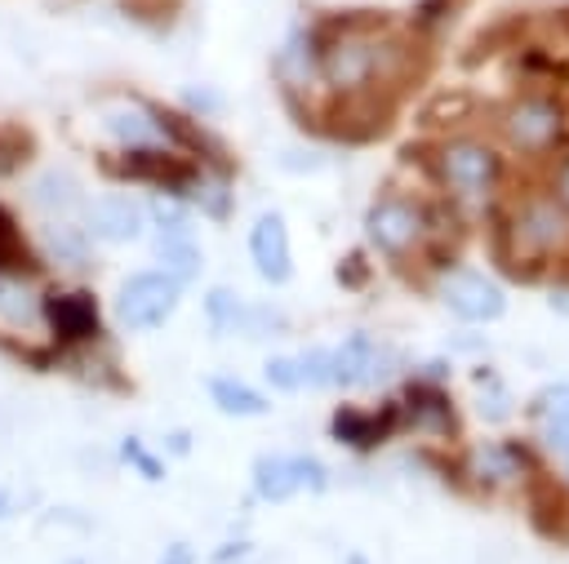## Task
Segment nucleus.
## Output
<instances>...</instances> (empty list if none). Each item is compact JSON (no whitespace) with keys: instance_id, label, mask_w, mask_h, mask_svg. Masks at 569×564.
Segmentation results:
<instances>
[{"instance_id":"1","label":"nucleus","mask_w":569,"mask_h":564,"mask_svg":"<svg viewBox=\"0 0 569 564\" xmlns=\"http://www.w3.org/2000/svg\"><path fill=\"white\" fill-rule=\"evenodd\" d=\"M316 40V71L325 75V84L338 98H356L369 93L378 80L391 75V44L365 36V31H325L311 36Z\"/></svg>"},{"instance_id":"2","label":"nucleus","mask_w":569,"mask_h":564,"mask_svg":"<svg viewBox=\"0 0 569 564\" xmlns=\"http://www.w3.org/2000/svg\"><path fill=\"white\" fill-rule=\"evenodd\" d=\"M182 302V280L169 271H133L116 293V315L124 329H160Z\"/></svg>"},{"instance_id":"3","label":"nucleus","mask_w":569,"mask_h":564,"mask_svg":"<svg viewBox=\"0 0 569 564\" xmlns=\"http://www.w3.org/2000/svg\"><path fill=\"white\" fill-rule=\"evenodd\" d=\"M502 133H507V142H511L516 151H525V155H542V151H551V147L560 142V133H565V115H560V107H556L551 98L529 93V98H516V102L507 107V115H502Z\"/></svg>"},{"instance_id":"4","label":"nucleus","mask_w":569,"mask_h":564,"mask_svg":"<svg viewBox=\"0 0 569 564\" xmlns=\"http://www.w3.org/2000/svg\"><path fill=\"white\" fill-rule=\"evenodd\" d=\"M329 475L316 457L298 453V457H280V453H267L253 462V493L262 502H289L293 493H325Z\"/></svg>"},{"instance_id":"5","label":"nucleus","mask_w":569,"mask_h":564,"mask_svg":"<svg viewBox=\"0 0 569 564\" xmlns=\"http://www.w3.org/2000/svg\"><path fill=\"white\" fill-rule=\"evenodd\" d=\"M436 173L445 187L462 195H480L502 178V160L485 142H445L436 151Z\"/></svg>"},{"instance_id":"6","label":"nucleus","mask_w":569,"mask_h":564,"mask_svg":"<svg viewBox=\"0 0 569 564\" xmlns=\"http://www.w3.org/2000/svg\"><path fill=\"white\" fill-rule=\"evenodd\" d=\"M440 298H445V306H449L458 320H467V324H489V320H498V315L507 311L502 289H498L489 275L471 271V266L445 271V275H440Z\"/></svg>"},{"instance_id":"7","label":"nucleus","mask_w":569,"mask_h":564,"mask_svg":"<svg viewBox=\"0 0 569 564\" xmlns=\"http://www.w3.org/2000/svg\"><path fill=\"white\" fill-rule=\"evenodd\" d=\"M422 226H427V218H422V209H418L409 195H382V200L369 209V218H365L369 240H373L382 253H391V258L409 253V249L422 240Z\"/></svg>"},{"instance_id":"8","label":"nucleus","mask_w":569,"mask_h":564,"mask_svg":"<svg viewBox=\"0 0 569 564\" xmlns=\"http://www.w3.org/2000/svg\"><path fill=\"white\" fill-rule=\"evenodd\" d=\"M40 311H44L49 333H53L62 346H80V342L98 338V329H102V315H98V302H93L89 289H62V293H49Z\"/></svg>"},{"instance_id":"9","label":"nucleus","mask_w":569,"mask_h":564,"mask_svg":"<svg viewBox=\"0 0 569 564\" xmlns=\"http://www.w3.org/2000/svg\"><path fill=\"white\" fill-rule=\"evenodd\" d=\"M249 262L267 284H284L289 280L293 258H289V226H284L280 213H262L249 226Z\"/></svg>"},{"instance_id":"10","label":"nucleus","mask_w":569,"mask_h":564,"mask_svg":"<svg viewBox=\"0 0 569 564\" xmlns=\"http://www.w3.org/2000/svg\"><path fill=\"white\" fill-rule=\"evenodd\" d=\"M569 231V213L560 209V204H551V200H525L520 209H516V218H511V235H516V249H529V253H542V249H551L560 235Z\"/></svg>"},{"instance_id":"11","label":"nucleus","mask_w":569,"mask_h":564,"mask_svg":"<svg viewBox=\"0 0 569 564\" xmlns=\"http://www.w3.org/2000/svg\"><path fill=\"white\" fill-rule=\"evenodd\" d=\"M142 218H147V209H142L133 195H124V191H107V195H98V200L89 204V213H84L89 231H93L98 240H111V244L133 240V235L142 231Z\"/></svg>"},{"instance_id":"12","label":"nucleus","mask_w":569,"mask_h":564,"mask_svg":"<svg viewBox=\"0 0 569 564\" xmlns=\"http://www.w3.org/2000/svg\"><path fill=\"white\" fill-rule=\"evenodd\" d=\"M387 369V351H378L365 333H351L342 346H333V386H360L382 377Z\"/></svg>"},{"instance_id":"13","label":"nucleus","mask_w":569,"mask_h":564,"mask_svg":"<svg viewBox=\"0 0 569 564\" xmlns=\"http://www.w3.org/2000/svg\"><path fill=\"white\" fill-rule=\"evenodd\" d=\"M44 298L36 293L31 275H0V320L13 329H36L44 320Z\"/></svg>"},{"instance_id":"14","label":"nucleus","mask_w":569,"mask_h":564,"mask_svg":"<svg viewBox=\"0 0 569 564\" xmlns=\"http://www.w3.org/2000/svg\"><path fill=\"white\" fill-rule=\"evenodd\" d=\"M107 129L124 142V147H169L160 120L151 107H129V111H111L107 115Z\"/></svg>"},{"instance_id":"15","label":"nucleus","mask_w":569,"mask_h":564,"mask_svg":"<svg viewBox=\"0 0 569 564\" xmlns=\"http://www.w3.org/2000/svg\"><path fill=\"white\" fill-rule=\"evenodd\" d=\"M209 400L227 417H258V413H267V395L253 391L240 377H209Z\"/></svg>"},{"instance_id":"16","label":"nucleus","mask_w":569,"mask_h":564,"mask_svg":"<svg viewBox=\"0 0 569 564\" xmlns=\"http://www.w3.org/2000/svg\"><path fill=\"white\" fill-rule=\"evenodd\" d=\"M40 240H44V249H49V258H58L62 266H93V253H89V235L76 226V222H44V231H40Z\"/></svg>"},{"instance_id":"17","label":"nucleus","mask_w":569,"mask_h":564,"mask_svg":"<svg viewBox=\"0 0 569 564\" xmlns=\"http://www.w3.org/2000/svg\"><path fill=\"white\" fill-rule=\"evenodd\" d=\"M156 258H160V271L178 275L182 284L196 280L200 266H204V253H200L196 235H160V240H156Z\"/></svg>"},{"instance_id":"18","label":"nucleus","mask_w":569,"mask_h":564,"mask_svg":"<svg viewBox=\"0 0 569 564\" xmlns=\"http://www.w3.org/2000/svg\"><path fill=\"white\" fill-rule=\"evenodd\" d=\"M36 253L27 249V240H22V231H18V222H13V213L0 204V275H36Z\"/></svg>"},{"instance_id":"19","label":"nucleus","mask_w":569,"mask_h":564,"mask_svg":"<svg viewBox=\"0 0 569 564\" xmlns=\"http://www.w3.org/2000/svg\"><path fill=\"white\" fill-rule=\"evenodd\" d=\"M142 209H147L156 235H191V213H187V200H182V195H173V191H156Z\"/></svg>"},{"instance_id":"20","label":"nucleus","mask_w":569,"mask_h":564,"mask_svg":"<svg viewBox=\"0 0 569 564\" xmlns=\"http://www.w3.org/2000/svg\"><path fill=\"white\" fill-rule=\"evenodd\" d=\"M409 422L422 426V431L436 426V431L449 435V431H453V409H449V400H445L436 386H431V391H427V386H413V391H409Z\"/></svg>"},{"instance_id":"21","label":"nucleus","mask_w":569,"mask_h":564,"mask_svg":"<svg viewBox=\"0 0 569 564\" xmlns=\"http://www.w3.org/2000/svg\"><path fill=\"white\" fill-rule=\"evenodd\" d=\"M471 471L485 480V484H507L516 480L520 462H516V449H502V444H480L471 453Z\"/></svg>"},{"instance_id":"22","label":"nucleus","mask_w":569,"mask_h":564,"mask_svg":"<svg viewBox=\"0 0 569 564\" xmlns=\"http://www.w3.org/2000/svg\"><path fill=\"white\" fill-rule=\"evenodd\" d=\"M382 431H387L382 417H369V413H360V409H351V404H342V409L333 413V435H338L342 444H373Z\"/></svg>"},{"instance_id":"23","label":"nucleus","mask_w":569,"mask_h":564,"mask_svg":"<svg viewBox=\"0 0 569 564\" xmlns=\"http://www.w3.org/2000/svg\"><path fill=\"white\" fill-rule=\"evenodd\" d=\"M240 298L227 289V284H218V289H209L204 293V315H209V329L213 333H231L236 324H240Z\"/></svg>"},{"instance_id":"24","label":"nucleus","mask_w":569,"mask_h":564,"mask_svg":"<svg viewBox=\"0 0 569 564\" xmlns=\"http://www.w3.org/2000/svg\"><path fill=\"white\" fill-rule=\"evenodd\" d=\"M27 164H31V133L0 124V178H13Z\"/></svg>"},{"instance_id":"25","label":"nucleus","mask_w":569,"mask_h":564,"mask_svg":"<svg viewBox=\"0 0 569 564\" xmlns=\"http://www.w3.org/2000/svg\"><path fill=\"white\" fill-rule=\"evenodd\" d=\"M467 115H471V98H462V93H445V98H436V102L422 111V124L445 129V124H458V120H467Z\"/></svg>"},{"instance_id":"26","label":"nucleus","mask_w":569,"mask_h":564,"mask_svg":"<svg viewBox=\"0 0 569 564\" xmlns=\"http://www.w3.org/2000/svg\"><path fill=\"white\" fill-rule=\"evenodd\" d=\"M298 369H302V386H333V351L311 346L298 355Z\"/></svg>"},{"instance_id":"27","label":"nucleus","mask_w":569,"mask_h":564,"mask_svg":"<svg viewBox=\"0 0 569 564\" xmlns=\"http://www.w3.org/2000/svg\"><path fill=\"white\" fill-rule=\"evenodd\" d=\"M533 413H538L542 422H569V382L547 386V391L533 400Z\"/></svg>"},{"instance_id":"28","label":"nucleus","mask_w":569,"mask_h":564,"mask_svg":"<svg viewBox=\"0 0 569 564\" xmlns=\"http://www.w3.org/2000/svg\"><path fill=\"white\" fill-rule=\"evenodd\" d=\"M267 382H271L276 391H302L298 355H271V360H267Z\"/></svg>"},{"instance_id":"29","label":"nucleus","mask_w":569,"mask_h":564,"mask_svg":"<svg viewBox=\"0 0 569 564\" xmlns=\"http://www.w3.org/2000/svg\"><path fill=\"white\" fill-rule=\"evenodd\" d=\"M120 457H124V462H129L138 475H147V480H164V462H160L156 453H147V449L133 440V435L120 444Z\"/></svg>"},{"instance_id":"30","label":"nucleus","mask_w":569,"mask_h":564,"mask_svg":"<svg viewBox=\"0 0 569 564\" xmlns=\"http://www.w3.org/2000/svg\"><path fill=\"white\" fill-rule=\"evenodd\" d=\"M476 409H480L489 422H498V417L511 409V395H507V386H502V382H489V386L476 395Z\"/></svg>"},{"instance_id":"31","label":"nucleus","mask_w":569,"mask_h":564,"mask_svg":"<svg viewBox=\"0 0 569 564\" xmlns=\"http://www.w3.org/2000/svg\"><path fill=\"white\" fill-rule=\"evenodd\" d=\"M182 107H191L200 115H213V111H222V93H213V89H182Z\"/></svg>"},{"instance_id":"32","label":"nucleus","mask_w":569,"mask_h":564,"mask_svg":"<svg viewBox=\"0 0 569 564\" xmlns=\"http://www.w3.org/2000/svg\"><path fill=\"white\" fill-rule=\"evenodd\" d=\"M338 280H342V289H360V280H365V262H360V253H347V258H342Z\"/></svg>"},{"instance_id":"33","label":"nucleus","mask_w":569,"mask_h":564,"mask_svg":"<svg viewBox=\"0 0 569 564\" xmlns=\"http://www.w3.org/2000/svg\"><path fill=\"white\" fill-rule=\"evenodd\" d=\"M551 187H556V204L569 213V155L556 164V182H551Z\"/></svg>"},{"instance_id":"34","label":"nucleus","mask_w":569,"mask_h":564,"mask_svg":"<svg viewBox=\"0 0 569 564\" xmlns=\"http://www.w3.org/2000/svg\"><path fill=\"white\" fill-rule=\"evenodd\" d=\"M160 564H196V551L187 542H169L164 555H160Z\"/></svg>"},{"instance_id":"35","label":"nucleus","mask_w":569,"mask_h":564,"mask_svg":"<svg viewBox=\"0 0 569 564\" xmlns=\"http://www.w3.org/2000/svg\"><path fill=\"white\" fill-rule=\"evenodd\" d=\"M542 435H547V444H551V449L569 453V422H547V426H542Z\"/></svg>"},{"instance_id":"36","label":"nucleus","mask_w":569,"mask_h":564,"mask_svg":"<svg viewBox=\"0 0 569 564\" xmlns=\"http://www.w3.org/2000/svg\"><path fill=\"white\" fill-rule=\"evenodd\" d=\"M551 306H556L560 315H569V284H565V289H551Z\"/></svg>"},{"instance_id":"37","label":"nucleus","mask_w":569,"mask_h":564,"mask_svg":"<svg viewBox=\"0 0 569 564\" xmlns=\"http://www.w3.org/2000/svg\"><path fill=\"white\" fill-rule=\"evenodd\" d=\"M169 449H173V453H187V449H191V440H187V435H169Z\"/></svg>"},{"instance_id":"38","label":"nucleus","mask_w":569,"mask_h":564,"mask_svg":"<svg viewBox=\"0 0 569 564\" xmlns=\"http://www.w3.org/2000/svg\"><path fill=\"white\" fill-rule=\"evenodd\" d=\"M347 564H369V560H365V555H356V551H351V555H347Z\"/></svg>"},{"instance_id":"39","label":"nucleus","mask_w":569,"mask_h":564,"mask_svg":"<svg viewBox=\"0 0 569 564\" xmlns=\"http://www.w3.org/2000/svg\"><path fill=\"white\" fill-rule=\"evenodd\" d=\"M4 511H9V493H0V515H4Z\"/></svg>"},{"instance_id":"40","label":"nucleus","mask_w":569,"mask_h":564,"mask_svg":"<svg viewBox=\"0 0 569 564\" xmlns=\"http://www.w3.org/2000/svg\"><path fill=\"white\" fill-rule=\"evenodd\" d=\"M565 466H569V453H565Z\"/></svg>"}]
</instances>
